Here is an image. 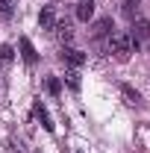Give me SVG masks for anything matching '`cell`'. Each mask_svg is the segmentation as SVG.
Returning a JSON list of instances; mask_svg holds the SVG:
<instances>
[{"label": "cell", "mask_w": 150, "mask_h": 153, "mask_svg": "<svg viewBox=\"0 0 150 153\" xmlns=\"http://www.w3.org/2000/svg\"><path fill=\"white\" fill-rule=\"evenodd\" d=\"M121 94L127 97V103H130V106H138V103H141V94H138V91H135L132 85H127V82L121 85Z\"/></svg>", "instance_id": "cell-11"}, {"label": "cell", "mask_w": 150, "mask_h": 153, "mask_svg": "<svg viewBox=\"0 0 150 153\" xmlns=\"http://www.w3.org/2000/svg\"><path fill=\"white\" fill-rule=\"evenodd\" d=\"M33 112H36V118L41 121V127H44L47 133H53V121H50V115H47V109H44V103H41V100L33 103Z\"/></svg>", "instance_id": "cell-7"}, {"label": "cell", "mask_w": 150, "mask_h": 153, "mask_svg": "<svg viewBox=\"0 0 150 153\" xmlns=\"http://www.w3.org/2000/svg\"><path fill=\"white\" fill-rule=\"evenodd\" d=\"M12 59H15V50H12L9 44H0V71H3V68H9V65H12Z\"/></svg>", "instance_id": "cell-12"}, {"label": "cell", "mask_w": 150, "mask_h": 153, "mask_svg": "<svg viewBox=\"0 0 150 153\" xmlns=\"http://www.w3.org/2000/svg\"><path fill=\"white\" fill-rule=\"evenodd\" d=\"M62 62L71 68H79V65H85V53L76 47H62Z\"/></svg>", "instance_id": "cell-4"}, {"label": "cell", "mask_w": 150, "mask_h": 153, "mask_svg": "<svg viewBox=\"0 0 150 153\" xmlns=\"http://www.w3.org/2000/svg\"><path fill=\"white\" fill-rule=\"evenodd\" d=\"M65 79H68V85H71L74 91H79V74H76V68H71V71H65Z\"/></svg>", "instance_id": "cell-14"}, {"label": "cell", "mask_w": 150, "mask_h": 153, "mask_svg": "<svg viewBox=\"0 0 150 153\" xmlns=\"http://www.w3.org/2000/svg\"><path fill=\"white\" fill-rule=\"evenodd\" d=\"M12 12H15V0H0V15L9 18Z\"/></svg>", "instance_id": "cell-15"}, {"label": "cell", "mask_w": 150, "mask_h": 153, "mask_svg": "<svg viewBox=\"0 0 150 153\" xmlns=\"http://www.w3.org/2000/svg\"><path fill=\"white\" fill-rule=\"evenodd\" d=\"M94 15V0H79L76 3V18L79 21H91Z\"/></svg>", "instance_id": "cell-9"}, {"label": "cell", "mask_w": 150, "mask_h": 153, "mask_svg": "<svg viewBox=\"0 0 150 153\" xmlns=\"http://www.w3.org/2000/svg\"><path fill=\"white\" fill-rule=\"evenodd\" d=\"M109 53H115V59H130L135 50H132V41L127 33H112V38H109Z\"/></svg>", "instance_id": "cell-2"}, {"label": "cell", "mask_w": 150, "mask_h": 153, "mask_svg": "<svg viewBox=\"0 0 150 153\" xmlns=\"http://www.w3.org/2000/svg\"><path fill=\"white\" fill-rule=\"evenodd\" d=\"M138 6H141V0H121V12H124L130 21H135V15H138Z\"/></svg>", "instance_id": "cell-10"}, {"label": "cell", "mask_w": 150, "mask_h": 153, "mask_svg": "<svg viewBox=\"0 0 150 153\" xmlns=\"http://www.w3.org/2000/svg\"><path fill=\"white\" fill-rule=\"evenodd\" d=\"M112 30H115L112 18H100V21H94V27H91V38H94V41H100V38H112Z\"/></svg>", "instance_id": "cell-3"}, {"label": "cell", "mask_w": 150, "mask_h": 153, "mask_svg": "<svg viewBox=\"0 0 150 153\" xmlns=\"http://www.w3.org/2000/svg\"><path fill=\"white\" fill-rule=\"evenodd\" d=\"M21 56H24V62H27V65H36V62H38V53H36L33 41H30L27 36L21 38Z\"/></svg>", "instance_id": "cell-6"}, {"label": "cell", "mask_w": 150, "mask_h": 153, "mask_svg": "<svg viewBox=\"0 0 150 153\" xmlns=\"http://www.w3.org/2000/svg\"><path fill=\"white\" fill-rule=\"evenodd\" d=\"M127 36H130V41H132V50H141L150 41V21L147 18H135Z\"/></svg>", "instance_id": "cell-1"}, {"label": "cell", "mask_w": 150, "mask_h": 153, "mask_svg": "<svg viewBox=\"0 0 150 153\" xmlns=\"http://www.w3.org/2000/svg\"><path fill=\"white\" fill-rule=\"evenodd\" d=\"M53 33H56V38L62 41V44H68V41L74 38V30H71V24H68V21H56Z\"/></svg>", "instance_id": "cell-8"}, {"label": "cell", "mask_w": 150, "mask_h": 153, "mask_svg": "<svg viewBox=\"0 0 150 153\" xmlns=\"http://www.w3.org/2000/svg\"><path fill=\"white\" fill-rule=\"evenodd\" d=\"M38 27H41V30H53V27H56V9H53V6H44V9L38 12Z\"/></svg>", "instance_id": "cell-5"}, {"label": "cell", "mask_w": 150, "mask_h": 153, "mask_svg": "<svg viewBox=\"0 0 150 153\" xmlns=\"http://www.w3.org/2000/svg\"><path fill=\"white\" fill-rule=\"evenodd\" d=\"M44 85H47V91H50L53 97L62 94V79H59V76H47V82H44Z\"/></svg>", "instance_id": "cell-13"}]
</instances>
